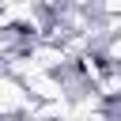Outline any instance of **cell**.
I'll return each mask as SVG.
<instances>
[{"mask_svg":"<svg viewBox=\"0 0 121 121\" xmlns=\"http://www.w3.org/2000/svg\"><path fill=\"white\" fill-rule=\"evenodd\" d=\"M0 121H4V117H0Z\"/></svg>","mask_w":121,"mask_h":121,"instance_id":"cell-3","label":"cell"},{"mask_svg":"<svg viewBox=\"0 0 121 121\" xmlns=\"http://www.w3.org/2000/svg\"><path fill=\"white\" fill-rule=\"evenodd\" d=\"M102 11H106V15H121V0H106Z\"/></svg>","mask_w":121,"mask_h":121,"instance_id":"cell-2","label":"cell"},{"mask_svg":"<svg viewBox=\"0 0 121 121\" xmlns=\"http://www.w3.org/2000/svg\"><path fill=\"white\" fill-rule=\"evenodd\" d=\"M30 102H34V98H30L26 83H23L19 76H11V72H0V117L26 113V106H30Z\"/></svg>","mask_w":121,"mask_h":121,"instance_id":"cell-1","label":"cell"}]
</instances>
